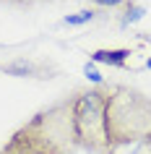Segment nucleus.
Segmentation results:
<instances>
[{"label":"nucleus","instance_id":"nucleus-5","mask_svg":"<svg viewBox=\"0 0 151 154\" xmlns=\"http://www.w3.org/2000/svg\"><path fill=\"white\" fill-rule=\"evenodd\" d=\"M133 55V50H128V47H117V50H94L91 52V60L94 63H104V65H115V68H122V65L128 63V57Z\"/></svg>","mask_w":151,"mask_h":154},{"label":"nucleus","instance_id":"nucleus-1","mask_svg":"<svg viewBox=\"0 0 151 154\" xmlns=\"http://www.w3.org/2000/svg\"><path fill=\"white\" fill-rule=\"evenodd\" d=\"M78 138L73 128V94L37 112L11 136L0 154H76Z\"/></svg>","mask_w":151,"mask_h":154},{"label":"nucleus","instance_id":"nucleus-2","mask_svg":"<svg viewBox=\"0 0 151 154\" xmlns=\"http://www.w3.org/2000/svg\"><path fill=\"white\" fill-rule=\"evenodd\" d=\"M107 154H117L122 146L151 138V99L138 89L112 84V94L104 115Z\"/></svg>","mask_w":151,"mask_h":154},{"label":"nucleus","instance_id":"nucleus-3","mask_svg":"<svg viewBox=\"0 0 151 154\" xmlns=\"http://www.w3.org/2000/svg\"><path fill=\"white\" fill-rule=\"evenodd\" d=\"M112 86H91V89L73 91V128L78 146L89 149L91 154H107V128H104V115L110 102Z\"/></svg>","mask_w":151,"mask_h":154},{"label":"nucleus","instance_id":"nucleus-9","mask_svg":"<svg viewBox=\"0 0 151 154\" xmlns=\"http://www.w3.org/2000/svg\"><path fill=\"white\" fill-rule=\"evenodd\" d=\"M91 3L99 8H120V5H128L130 0H91Z\"/></svg>","mask_w":151,"mask_h":154},{"label":"nucleus","instance_id":"nucleus-11","mask_svg":"<svg viewBox=\"0 0 151 154\" xmlns=\"http://www.w3.org/2000/svg\"><path fill=\"white\" fill-rule=\"evenodd\" d=\"M146 68H151V57H149V60H146Z\"/></svg>","mask_w":151,"mask_h":154},{"label":"nucleus","instance_id":"nucleus-8","mask_svg":"<svg viewBox=\"0 0 151 154\" xmlns=\"http://www.w3.org/2000/svg\"><path fill=\"white\" fill-rule=\"evenodd\" d=\"M83 73H86V79H89V81H91V84H96V86H102V84H104L102 73L96 71V68H94L91 63H86V68H83Z\"/></svg>","mask_w":151,"mask_h":154},{"label":"nucleus","instance_id":"nucleus-6","mask_svg":"<svg viewBox=\"0 0 151 154\" xmlns=\"http://www.w3.org/2000/svg\"><path fill=\"white\" fill-rule=\"evenodd\" d=\"M94 18H96V13L89 8V11H81V13H76V16H65V18H63V24H68V26H83V24H89V21H94Z\"/></svg>","mask_w":151,"mask_h":154},{"label":"nucleus","instance_id":"nucleus-10","mask_svg":"<svg viewBox=\"0 0 151 154\" xmlns=\"http://www.w3.org/2000/svg\"><path fill=\"white\" fill-rule=\"evenodd\" d=\"M8 3H18V5H29V3H37V0H8Z\"/></svg>","mask_w":151,"mask_h":154},{"label":"nucleus","instance_id":"nucleus-7","mask_svg":"<svg viewBox=\"0 0 151 154\" xmlns=\"http://www.w3.org/2000/svg\"><path fill=\"white\" fill-rule=\"evenodd\" d=\"M146 16V11L141 5H135V3H128L125 5V18H122V24H135V21H141Z\"/></svg>","mask_w":151,"mask_h":154},{"label":"nucleus","instance_id":"nucleus-4","mask_svg":"<svg viewBox=\"0 0 151 154\" xmlns=\"http://www.w3.org/2000/svg\"><path fill=\"white\" fill-rule=\"evenodd\" d=\"M55 71L47 60H34V57L18 55L13 60H5L0 63V73H8V76H16V79H52L50 73Z\"/></svg>","mask_w":151,"mask_h":154}]
</instances>
